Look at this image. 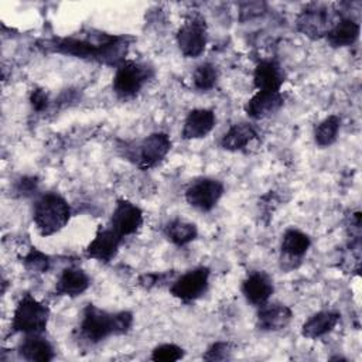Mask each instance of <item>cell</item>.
Returning <instances> with one entry per match:
<instances>
[{
  "instance_id": "cell-24",
  "label": "cell",
  "mask_w": 362,
  "mask_h": 362,
  "mask_svg": "<svg viewBox=\"0 0 362 362\" xmlns=\"http://www.w3.org/2000/svg\"><path fill=\"white\" fill-rule=\"evenodd\" d=\"M339 126H341V119L337 115L327 116L324 120H321L317 124V127L314 130L315 143L321 147L331 146L337 140Z\"/></svg>"
},
{
  "instance_id": "cell-30",
  "label": "cell",
  "mask_w": 362,
  "mask_h": 362,
  "mask_svg": "<svg viewBox=\"0 0 362 362\" xmlns=\"http://www.w3.org/2000/svg\"><path fill=\"white\" fill-rule=\"evenodd\" d=\"M30 103H31L33 109L37 112H42L44 109H47L48 103H49V98H48V93L45 92V89H41V88L33 89V92L30 95Z\"/></svg>"
},
{
  "instance_id": "cell-12",
  "label": "cell",
  "mask_w": 362,
  "mask_h": 362,
  "mask_svg": "<svg viewBox=\"0 0 362 362\" xmlns=\"http://www.w3.org/2000/svg\"><path fill=\"white\" fill-rule=\"evenodd\" d=\"M293 318L290 307L279 303H264L259 305L256 325L262 331H280L286 328Z\"/></svg>"
},
{
  "instance_id": "cell-5",
  "label": "cell",
  "mask_w": 362,
  "mask_h": 362,
  "mask_svg": "<svg viewBox=\"0 0 362 362\" xmlns=\"http://www.w3.org/2000/svg\"><path fill=\"white\" fill-rule=\"evenodd\" d=\"M209 274V269L204 266L188 270L173 281L170 293L182 303H192L208 290Z\"/></svg>"
},
{
  "instance_id": "cell-9",
  "label": "cell",
  "mask_w": 362,
  "mask_h": 362,
  "mask_svg": "<svg viewBox=\"0 0 362 362\" xmlns=\"http://www.w3.org/2000/svg\"><path fill=\"white\" fill-rule=\"evenodd\" d=\"M335 23L337 20H332L329 11L324 6L310 4L300 13L297 18V28L304 35L315 40L325 37Z\"/></svg>"
},
{
  "instance_id": "cell-4",
  "label": "cell",
  "mask_w": 362,
  "mask_h": 362,
  "mask_svg": "<svg viewBox=\"0 0 362 362\" xmlns=\"http://www.w3.org/2000/svg\"><path fill=\"white\" fill-rule=\"evenodd\" d=\"M151 75L153 71L146 64L126 59L116 68L112 82L113 90L119 98H132L141 90V88L151 78Z\"/></svg>"
},
{
  "instance_id": "cell-15",
  "label": "cell",
  "mask_w": 362,
  "mask_h": 362,
  "mask_svg": "<svg viewBox=\"0 0 362 362\" xmlns=\"http://www.w3.org/2000/svg\"><path fill=\"white\" fill-rule=\"evenodd\" d=\"M216 117L211 109H194L191 110L182 126V137L185 140H197L208 136L215 127Z\"/></svg>"
},
{
  "instance_id": "cell-22",
  "label": "cell",
  "mask_w": 362,
  "mask_h": 362,
  "mask_svg": "<svg viewBox=\"0 0 362 362\" xmlns=\"http://www.w3.org/2000/svg\"><path fill=\"white\" fill-rule=\"evenodd\" d=\"M311 246L308 235L298 229H287L281 240V252L290 259H301Z\"/></svg>"
},
{
  "instance_id": "cell-16",
  "label": "cell",
  "mask_w": 362,
  "mask_h": 362,
  "mask_svg": "<svg viewBox=\"0 0 362 362\" xmlns=\"http://www.w3.org/2000/svg\"><path fill=\"white\" fill-rule=\"evenodd\" d=\"M284 103L280 92L257 90L245 105V112L250 119L259 120L276 113Z\"/></svg>"
},
{
  "instance_id": "cell-13",
  "label": "cell",
  "mask_w": 362,
  "mask_h": 362,
  "mask_svg": "<svg viewBox=\"0 0 362 362\" xmlns=\"http://www.w3.org/2000/svg\"><path fill=\"white\" fill-rule=\"evenodd\" d=\"M273 281L264 272H252L242 281V293L253 305H262L273 294Z\"/></svg>"
},
{
  "instance_id": "cell-3",
  "label": "cell",
  "mask_w": 362,
  "mask_h": 362,
  "mask_svg": "<svg viewBox=\"0 0 362 362\" xmlns=\"http://www.w3.org/2000/svg\"><path fill=\"white\" fill-rule=\"evenodd\" d=\"M49 318V308L34 298L31 294H24L13 313L11 329L23 334H42Z\"/></svg>"
},
{
  "instance_id": "cell-21",
  "label": "cell",
  "mask_w": 362,
  "mask_h": 362,
  "mask_svg": "<svg viewBox=\"0 0 362 362\" xmlns=\"http://www.w3.org/2000/svg\"><path fill=\"white\" fill-rule=\"evenodd\" d=\"M257 136L256 130L249 123H236L221 139V147L228 151L243 150Z\"/></svg>"
},
{
  "instance_id": "cell-7",
  "label": "cell",
  "mask_w": 362,
  "mask_h": 362,
  "mask_svg": "<svg viewBox=\"0 0 362 362\" xmlns=\"http://www.w3.org/2000/svg\"><path fill=\"white\" fill-rule=\"evenodd\" d=\"M223 195V184L215 178H199L185 191V201L189 206L209 212Z\"/></svg>"
},
{
  "instance_id": "cell-19",
  "label": "cell",
  "mask_w": 362,
  "mask_h": 362,
  "mask_svg": "<svg viewBox=\"0 0 362 362\" xmlns=\"http://www.w3.org/2000/svg\"><path fill=\"white\" fill-rule=\"evenodd\" d=\"M359 33L361 27L355 20L349 17H339L324 38L331 47L339 48L355 44L359 38Z\"/></svg>"
},
{
  "instance_id": "cell-14",
  "label": "cell",
  "mask_w": 362,
  "mask_h": 362,
  "mask_svg": "<svg viewBox=\"0 0 362 362\" xmlns=\"http://www.w3.org/2000/svg\"><path fill=\"white\" fill-rule=\"evenodd\" d=\"M284 81L286 74L276 61H260L253 71V85L262 92H280Z\"/></svg>"
},
{
  "instance_id": "cell-26",
  "label": "cell",
  "mask_w": 362,
  "mask_h": 362,
  "mask_svg": "<svg viewBox=\"0 0 362 362\" xmlns=\"http://www.w3.org/2000/svg\"><path fill=\"white\" fill-rule=\"evenodd\" d=\"M23 264L25 266L27 270L33 273H47L51 264L49 257L40 252L38 249L33 247L24 257H23Z\"/></svg>"
},
{
  "instance_id": "cell-20",
  "label": "cell",
  "mask_w": 362,
  "mask_h": 362,
  "mask_svg": "<svg viewBox=\"0 0 362 362\" xmlns=\"http://www.w3.org/2000/svg\"><path fill=\"white\" fill-rule=\"evenodd\" d=\"M337 311H318L313 314L301 327V335L310 339H317L331 332L339 321Z\"/></svg>"
},
{
  "instance_id": "cell-25",
  "label": "cell",
  "mask_w": 362,
  "mask_h": 362,
  "mask_svg": "<svg viewBox=\"0 0 362 362\" xmlns=\"http://www.w3.org/2000/svg\"><path fill=\"white\" fill-rule=\"evenodd\" d=\"M218 78H219V71L218 68L211 64V62H202L199 64L194 74H192V82H194V86L198 89V90H202V92H206L209 89H212L216 82H218Z\"/></svg>"
},
{
  "instance_id": "cell-17",
  "label": "cell",
  "mask_w": 362,
  "mask_h": 362,
  "mask_svg": "<svg viewBox=\"0 0 362 362\" xmlns=\"http://www.w3.org/2000/svg\"><path fill=\"white\" fill-rule=\"evenodd\" d=\"M90 286L89 276L79 267H66L59 274L55 291L58 296H66V297H76L81 296L88 290Z\"/></svg>"
},
{
  "instance_id": "cell-11",
  "label": "cell",
  "mask_w": 362,
  "mask_h": 362,
  "mask_svg": "<svg viewBox=\"0 0 362 362\" xmlns=\"http://www.w3.org/2000/svg\"><path fill=\"white\" fill-rule=\"evenodd\" d=\"M122 242L123 238L119 233H116L110 226H100L95 233L93 239L88 243L85 255L98 262L109 263L116 257Z\"/></svg>"
},
{
  "instance_id": "cell-6",
  "label": "cell",
  "mask_w": 362,
  "mask_h": 362,
  "mask_svg": "<svg viewBox=\"0 0 362 362\" xmlns=\"http://www.w3.org/2000/svg\"><path fill=\"white\" fill-rule=\"evenodd\" d=\"M171 148V140L168 134L157 132L143 139L133 153L134 163L141 170H150L160 164Z\"/></svg>"
},
{
  "instance_id": "cell-2",
  "label": "cell",
  "mask_w": 362,
  "mask_h": 362,
  "mask_svg": "<svg viewBox=\"0 0 362 362\" xmlns=\"http://www.w3.org/2000/svg\"><path fill=\"white\" fill-rule=\"evenodd\" d=\"M71 218V206L57 192L42 194L34 204L33 221L42 236H51L59 232Z\"/></svg>"
},
{
  "instance_id": "cell-10",
  "label": "cell",
  "mask_w": 362,
  "mask_h": 362,
  "mask_svg": "<svg viewBox=\"0 0 362 362\" xmlns=\"http://www.w3.org/2000/svg\"><path fill=\"white\" fill-rule=\"evenodd\" d=\"M143 225V211L127 199H119L110 216V228L122 238L136 233Z\"/></svg>"
},
{
  "instance_id": "cell-29",
  "label": "cell",
  "mask_w": 362,
  "mask_h": 362,
  "mask_svg": "<svg viewBox=\"0 0 362 362\" xmlns=\"http://www.w3.org/2000/svg\"><path fill=\"white\" fill-rule=\"evenodd\" d=\"M168 276H173V273H146L143 276H140L139 281L140 286L146 287V288H151V287H158L163 286L164 283L168 281Z\"/></svg>"
},
{
  "instance_id": "cell-8",
  "label": "cell",
  "mask_w": 362,
  "mask_h": 362,
  "mask_svg": "<svg viewBox=\"0 0 362 362\" xmlns=\"http://www.w3.org/2000/svg\"><path fill=\"white\" fill-rule=\"evenodd\" d=\"M206 25L202 18L192 17L187 20L177 31V44L187 58L199 57L206 47Z\"/></svg>"
},
{
  "instance_id": "cell-28",
  "label": "cell",
  "mask_w": 362,
  "mask_h": 362,
  "mask_svg": "<svg viewBox=\"0 0 362 362\" xmlns=\"http://www.w3.org/2000/svg\"><path fill=\"white\" fill-rule=\"evenodd\" d=\"M230 354H232L230 344L225 342V341H218V342H214L206 349V352L204 354L202 358L205 361H225V359L230 358Z\"/></svg>"
},
{
  "instance_id": "cell-27",
  "label": "cell",
  "mask_w": 362,
  "mask_h": 362,
  "mask_svg": "<svg viewBox=\"0 0 362 362\" xmlns=\"http://www.w3.org/2000/svg\"><path fill=\"white\" fill-rule=\"evenodd\" d=\"M184 356V349L175 344H161L151 352V359L157 362H173Z\"/></svg>"
},
{
  "instance_id": "cell-31",
  "label": "cell",
  "mask_w": 362,
  "mask_h": 362,
  "mask_svg": "<svg viewBox=\"0 0 362 362\" xmlns=\"http://www.w3.org/2000/svg\"><path fill=\"white\" fill-rule=\"evenodd\" d=\"M37 185H38V181L35 177H23L16 184V192L27 197L37 191Z\"/></svg>"
},
{
  "instance_id": "cell-18",
  "label": "cell",
  "mask_w": 362,
  "mask_h": 362,
  "mask_svg": "<svg viewBox=\"0 0 362 362\" xmlns=\"http://www.w3.org/2000/svg\"><path fill=\"white\" fill-rule=\"evenodd\" d=\"M18 354L23 359L31 362H48L55 356L51 342L41 334H27L18 345Z\"/></svg>"
},
{
  "instance_id": "cell-23",
  "label": "cell",
  "mask_w": 362,
  "mask_h": 362,
  "mask_svg": "<svg viewBox=\"0 0 362 362\" xmlns=\"http://www.w3.org/2000/svg\"><path fill=\"white\" fill-rule=\"evenodd\" d=\"M164 232L168 240L177 246L188 245L189 242L195 240L198 236L197 225L184 219H174L168 222Z\"/></svg>"
},
{
  "instance_id": "cell-1",
  "label": "cell",
  "mask_w": 362,
  "mask_h": 362,
  "mask_svg": "<svg viewBox=\"0 0 362 362\" xmlns=\"http://www.w3.org/2000/svg\"><path fill=\"white\" fill-rule=\"evenodd\" d=\"M132 327L133 314L130 311L107 313L95 304H88L79 322V335L89 344H98L112 335L127 334Z\"/></svg>"
}]
</instances>
